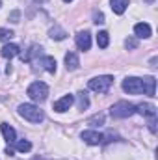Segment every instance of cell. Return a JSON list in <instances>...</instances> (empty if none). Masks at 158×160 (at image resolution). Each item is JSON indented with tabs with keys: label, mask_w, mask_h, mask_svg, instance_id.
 <instances>
[{
	"label": "cell",
	"mask_w": 158,
	"mask_h": 160,
	"mask_svg": "<svg viewBox=\"0 0 158 160\" xmlns=\"http://www.w3.org/2000/svg\"><path fill=\"white\" fill-rule=\"evenodd\" d=\"M136 112L141 114V116H145V118H149V119H156V106L151 104V102H141V104H138V106H136Z\"/></svg>",
	"instance_id": "ba28073f"
},
{
	"label": "cell",
	"mask_w": 158,
	"mask_h": 160,
	"mask_svg": "<svg viewBox=\"0 0 158 160\" xmlns=\"http://www.w3.org/2000/svg\"><path fill=\"white\" fill-rule=\"evenodd\" d=\"M63 2H73V0H63Z\"/></svg>",
	"instance_id": "f1b7e54d"
},
{
	"label": "cell",
	"mask_w": 158,
	"mask_h": 160,
	"mask_svg": "<svg viewBox=\"0 0 158 160\" xmlns=\"http://www.w3.org/2000/svg\"><path fill=\"white\" fill-rule=\"evenodd\" d=\"M0 6H2V2H0Z\"/></svg>",
	"instance_id": "f546056e"
},
{
	"label": "cell",
	"mask_w": 158,
	"mask_h": 160,
	"mask_svg": "<svg viewBox=\"0 0 158 160\" xmlns=\"http://www.w3.org/2000/svg\"><path fill=\"white\" fill-rule=\"evenodd\" d=\"M145 2H149V4H151V2H153V0H145Z\"/></svg>",
	"instance_id": "83f0119b"
},
{
	"label": "cell",
	"mask_w": 158,
	"mask_h": 160,
	"mask_svg": "<svg viewBox=\"0 0 158 160\" xmlns=\"http://www.w3.org/2000/svg\"><path fill=\"white\" fill-rule=\"evenodd\" d=\"M110 4H112L114 13L123 15V13H125V9H126V6H128V0H110Z\"/></svg>",
	"instance_id": "2e32d148"
},
{
	"label": "cell",
	"mask_w": 158,
	"mask_h": 160,
	"mask_svg": "<svg viewBox=\"0 0 158 160\" xmlns=\"http://www.w3.org/2000/svg\"><path fill=\"white\" fill-rule=\"evenodd\" d=\"M110 114H112L114 119H126V118H130V116L136 114V106L130 104V102H126V101H121V102H116L110 108Z\"/></svg>",
	"instance_id": "6da1fadb"
},
{
	"label": "cell",
	"mask_w": 158,
	"mask_h": 160,
	"mask_svg": "<svg viewBox=\"0 0 158 160\" xmlns=\"http://www.w3.org/2000/svg\"><path fill=\"white\" fill-rule=\"evenodd\" d=\"M19 114L24 119H28L30 123H41V121L45 119L43 110H39L36 104H21L19 106Z\"/></svg>",
	"instance_id": "7a4b0ae2"
},
{
	"label": "cell",
	"mask_w": 158,
	"mask_h": 160,
	"mask_svg": "<svg viewBox=\"0 0 158 160\" xmlns=\"http://www.w3.org/2000/svg\"><path fill=\"white\" fill-rule=\"evenodd\" d=\"M108 43H110L108 32H99V34H97V45H99L101 48H106V47H108Z\"/></svg>",
	"instance_id": "d6986e66"
},
{
	"label": "cell",
	"mask_w": 158,
	"mask_h": 160,
	"mask_svg": "<svg viewBox=\"0 0 158 160\" xmlns=\"http://www.w3.org/2000/svg\"><path fill=\"white\" fill-rule=\"evenodd\" d=\"M112 82H114V78H112L110 75H102V77H95V78H91L87 86H89V89H91V91H97V93H106V91L110 89Z\"/></svg>",
	"instance_id": "277c9868"
},
{
	"label": "cell",
	"mask_w": 158,
	"mask_h": 160,
	"mask_svg": "<svg viewBox=\"0 0 158 160\" xmlns=\"http://www.w3.org/2000/svg\"><path fill=\"white\" fill-rule=\"evenodd\" d=\"M39 54H41V47H37V45H32L28 50L19 52V56H21L22 62H32V58H34V56H39Z\"/></svg>",
	"instance_id": "4fadbf2b"
},
{
	"label": "cell",
	"mask_w": 158,
	"mask_h": 160,
	"mask_svg": "<svg viewBox=\"0 0 158 160\" xmlns=\"http://www.w3.org/2000/svg\"><path fill=\"white\" fill-rule=\"evenodd\" d=\"M93 22H95V24H102V22H104V13L95 11V13H93Z\"/></svg>",
	"instance_id": "cb8c5ba5"
},
{
	"label": "cell",
	"mask_w": 158,
	"mask_h": 160,
	"mask_svg": "<svg viewBox=\"0 0 158 160\" xmlns=\"http://www.w3.org/2000/svg\"><path fill=\"white\" fill-rule=\"evenodd\" d=\"M28 97L32 99V101H36V102H43V101H47V95H48V86L45 84V82H34V84H30V88H28Z\"/></svg>",
	"instance_id": "3957f363"
},
{
	"label": "cell",
	"mask_w": 158,
	"mask_h": 160,
	"mask_svg": "<svg viewBox=\"0 0 158 160\" xmlns=\"http://www.w3.org/2000/svg\"><path fill=\"white\" fill-rule=\"evenodd\" d=\"M141 80H143V93L153 97L156 93V78L155 77H145V78H141Z\"/></svg>",
	"instance_id": "7c38bea8"
},
{
	"label": "cell",
	"mask_w": 158,
	"mask_h": 160,
	"mask_svg": "<svg viewBox=\"0 0 158 160\" xmlns=\"http://www.w3.org/2000/svg\"><path fill=\"white\" fill-rule=\"evenodd\" d=\"M17 151H21V153H28L30 149H32V143L28 142V140H21V142H17Z\"/></svg>",
	"instance_id": "44dd1931"
},
{
	"label": "cell",
	"mask_w": 158,
	"mask_h": 160,
	"mask_svg": "<svg viewBox=\"0 0 158 160\" xmlns=\"http://www.w3.org/2000/svg\"><path fill=\"white\" fill-rule=\"evenodd\" d=\"M15 34L11 32V30H6V28H0V39H4V41H7V39H11Z\"/></svg>",
	"instance_id": "603a6c76"
},
{
	"label": "cell",
	"mask_w": 158,
	"mask_h": 160,
	"mask_svg": "<svg viewBox=\"0 0 158 160\" xmlns=\"http://www.w3.org/2000/svg\"><path fill=\"white\" fill-rule=\"evenodd\" d=\"M87 123H89V125H93V127H97V125H102V123H104V116H102V114H97V116H93L91 119L87 121Z\"/></svg>",
	"instance_id": "7402d4cb"
},
{
	"label": "cell",
	"mask_w": 158,
	"mask_h": 160,
	"mask_svg": "<svg viewBox=\"0 0 158 160\" xmlns=\"http://www.w3.org/2000/svg\"><path fill=\"white\" fill-rule=\"evenodd\" d=\"M9 19H11V22H19V11H13L9 15Z\"/></svg>",
	"instance_id": "484cf974"
},
{
	"label": "cell",
	"mask_w": 158,
	"mask_h": 160,
	"mask_svg": "<svg viewBox=\"0 0 158 160\" xmlns=\"http://www.w3.org/2000/svg\"><path fill=\"white\" fill-rule=\"evenodd\" d=\"M36 2H47V0H36Z\"/></svg>",
	"instance_id": "4316f807"
},
{
	"label": "cell",
	"mask_w": 158,
	"mask_h": 160,
	"mask_svg": "<svg viewBox=\"0 0 158 160\" xmlns=\"http://www.w3.org/2000/svg\"><path fill=\"white\" fill-rule=\"evenodd\" d=\"M48 34H50V38H52V39H56V41H62V39H65V38H67V32H65L62 26H58V24H56L54 28H50V32H48Z\"/></svg>",
	"instance_id": "e0dca14e"
},
{
	"label": "cell",
	"mask_w": 158,
	"mask_h": 160,
	"mask_svg": "<svg viewBox=\"0 0 158 160\" xmlns=\"http://www.w3.org/2000/svg\"><path fill=\"white\" fill-rule=\"evenodd\" d=\"M125 47H126V48H136V47H138V41L136 39H126L125 41Z\"/></svg>",
	"instance_id": "d4e9b609"
},
{
	"label": "cell",
	"mask_w": 158,
	"mask_h": 160,
	"mask_svg": "<svg viewBox=\"0 0 158 160\" xmlns=\"http://www.w3.org/2000/svg\"><path fill=\"white\" fill-rule=\"evenodd\" d=\"M123 89L128 95H140V93H143V80L136 78V77H128L123 80Z\"/></svg>",
	"instance_id": "5b68a950"
},
{
	"label": "cell",
	"mask_w": 158,
	"mask_h": 160,
	"mask_svg": "<svg viewBox=\"0 0 158 160\" xmlns=\"http://www.w3.org/2000/svg\"><path fill=\"white\" fill-rule=\"evenodd\" d=\"M0 130H2V134H4V140H6L9 145L17 142V132H15L13 127H9L7 123H2V125H0Z\"/></svg>",
	"instance_id": "9c48e42d"
},
{
	"label": "cell",
	"mask_w": 158,
	"mask_h": 160,
	"mask_svg": "<svg viewBox=\"0 0 158 160\" xmlns=\"http://www.w3.org/2000/svg\"><path fill=\"white\" fill-rule=\"evenodd\" d=\"M73 102H75V95H63L60 101H56L54 102V112H58V114H63V112H67L71 106H73Z\"/></svg>",
	"instance_id": "8992f818"
},
{
	"label": "cell",
	"mask_w": 158,
	"mask_h": 160,
	"mask_svg": "<svg viewBox=\"0 0 158 160\" xmlns=\"http://www.w3.org/2000/svg\"><path fill=\"white\" fill-rule=\"evenodd\" d=\"M134 34H136L138 38H143V39H147V38H151L153 30H151V26H149L147 22H138V24L134 26Z\"/></svg>",
	"instance_id": "8fae6325"
},
{
	"label": "cell",
	"mask_w": 158,
	"mask_h": 160,
	"mask_svg": "<svg viewBox=\"0 0 158 160\" xmlns=\"http://www.w3.org/2000/svg\"><path fill=\"white\" fill-rule=\"evenodd\" d=\"M41 65L45 67V71H48V73H56V60H54L52 56H45V58L41 60Z\"/></svg>",
	"instance_id": "ac0fdd59"
},
{
	"label": "cell",
	"mask_w": 158,
	"mask_h": 160,
	"mask_svg": "<svg viewBox=\"0 0 158 160\" xmlns=\"http://www.w3.org/2000/svg\"><path fill=\"white\" fill-rule=\"evenodd\" d=\"M87 106H89V99H87V93L80 91V93H78V108H80V110H86Z\"/></svg>",
	"instance_id": "ffe728a7"
},
{
	"label": "cell",
	"mask_w": 158,
	"mask_h": 160,
	"mask_svg": "<svg viewBox=\"0 0 158 160\" xmlns=\"http://www.w3.org/2000/svg\"><path fill=\"white\" fill-rule=\"evenodd\" d=\"M80 138H82L86 143H89V145H99V143H102V140H104V136H102L101 132H97V130H84V132L80 134Z\"/></svg>",
	"instance_id": "52a82bcc"
},
{
	"label": "cell",
	"mask_w": 158,
	"mask_h": 160,
	"mask_svg": "<svg viewBox=\"0 0 158 160\" xmlns=\"http://www.w3.org/2000/svg\"><path fill=\"white\" fill-rule=\"evenodd\" d=\"M19 52H21V50H19V47H17V45H13V43H11V45H4V47H2V56H4V58H9V60H11V58H13V56H17Z\"/></svg>",
	"instance_id": "9a60e30c"
},
{
	"label": "cell",
	"mask_w": 158,
	"mask_h": 160,
	"mask_svg": "<svg viewBox=\"0 0 158 160\" xmlns=\"http://www.w3.org/2000/svg\"><path fill=\"white\" fill-rule=\"evenodd\" d=\"M78 65H80L78 56L75 52H67L65 54V67H67V71H75V69H78Z\"/></svg>",
	"instance_id": "5bb4252c"
},
{
	"label": "cell",
	"mask_w": 158,
	"mask_h": 160,
	"mask_svg": "<svg viewBox=\"0 0 158 160\" xmlns=\"http://www.w3.org/2000/svg\"><path fill=\"white\" fill-rule=\"evenodd\" d=\"M77 47L80 50H89V47H91V34L89 32H80L77 36Z\"/></svg>",
	"instance_id": "30bf717a"
}]
</instances>
